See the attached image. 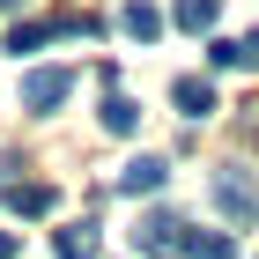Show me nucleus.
Masks as SVG:
<instances>
[{
    "label": "nucleus",
    "mask_w": 259,
    "mask_h": 259,
    "mask_svg": "<svg viewBox=\"0 0 259 259\" xmlns=\"http://www.w3.org/2000/svg\"><path fill=\"white\" fill-rule=\"evenodd\" d=\"M89 30H97L89 15H45V22H15L8 52H37V45H52V37H89Z\"/></svg>",
    "instance_id": "nucleus-1"
},
{
    "label": "nucleus",
    "mask_w": 259,
    "mask_h": 259,
    "mask_svg": "<svg viewBox=\"0 0 259 259\" xmlns=\"http://www.w3.org/2000/svg\"><path fill=\"white\" fill-rule=\"evenodd\" d=\"M67 89H74L67 67H37V74H22V111H60Z\"/></svg>",
    "instance_id": "nucleus-2"
},
{
    "label": "nucleus",
    "mask_w": 259,
    "mask_h": 259,
    "mask_svg": "<svg viewBox=\"0 0 259 259\" xmlns=\"http://www.w3.org/2000/svg\"><path fill=\"white\" fill-rule=\"evenodd\" d=\"M178 244H185V222H178V215H141V230H134V252L163 259V252H178Z\"/></svg>",
    "instance_id": "nucleus-3"
},
{
    "label": "nucleus",
    "mask_w": 259,
    "mask_h": 259,
    "mask_svg": "<svg viewBox=\"0 0 259 259\" xmlns=\"http://www.w3.org/2000/svg\"><path fill=\"white\" fill-rule=\"evenodd\" d=\"M170 97H178V111H185V119H207V111H215V81L178 74V81H170Z\"/></svg>",
    "instance_id": "nucleus-4"
},
{
    "label": "nucleus",
    "mask_w": 259,
    "mask_h": 259,
    "mask_svg": "<svg viewBox=\"0 0 259 259\" xmlns=\"http://www.w3.org/2000/svg\"><path fill=\"white\" fill-rule=\"evenodd\" d=\"M163 178H170L163 156H134V163L119 170V193H163Z\"/></svg>",
    "instance_id": "nucleus-5"
},
{
    "label": "nucleus",
    "mask_w": 259,
    "mask_h": 259,
    "mask_svg": "<svg viewBox=\"0 0 259 259\" xmlns=\"http://www.w3.org/2000/svg\"><path fill=\"white\" fill-rule=\"evenodd\" d=\"M8 207H15V215H52L60 193H52V185H8Z\"/></svg>",
    "instance_id": "nucleus-6"
},
{
    "label": "nucleus",
    "mask_w": 259,
    "mask_h": 259,
    "mask_svg": "<svg viewBox=\"0 0 259 259\" xmlns=\"http://www.w3.org/2000/svg\"><path fill=\"white\" fill-rule=\"evenodd\" d=\"M215 15H222V0H178V8H170V22H178V30H215Z\"/></svg>",
    "instance_id": "nucleus-7"
},
{
    "label": "nucleus",
    "mask_w": 259,
    "mask_h": 259,
    "mask_svg": "<svg viewBox=\"0 0 259 259\" xmlns=\"http://www.w3.org/2000/svg\"><path fill=\"white\" fill-rule=\"evenodd\" d=\"M126 37H134V45H148V37H163V15H156V8H148V0H126Z\"/></svg>",
    "instance_id": "nucleus-8"
},
{
    "label": "nucleus",
    "mask_w": 259,
    "mask_h": 259,
    "mask_svg": "<svg viewBox=\"0 0 259 259\" xmlns=\"http://www.w3.org/2000/svg\"><path fill=\"white\" fill-rule=\"evenodd\" d=\"M52 252H60V259H97V222H74V230H60V237H52Z\"/></svg>",
    "instance_id": "nucleus-9"
},
{
    "label": "nucleus",
    "mask_w": 259,
    "mask_h": 259,
    "mask_svg": "<svg viewBox=\"0 0 259 259\" xmlns=\"http://www.w3.org/2000/svg\"><path fill=\"white\" fill-rule=\"evenodd\" d=\"M185 259H237V244L230 237H215V230H185V244H178Z\"/></svg>",
    "instance_id": "nucleus-10"
},
{
    "label": "nucleus",
    "mask_w": 259,
    "mask_h": 259,
    "mask_svg": "<svg viewBox=\"0 0 259 259\" xmlns=\"http://www.w3.org/2000/svg\"><path fill=\"white\" fill-rule=\"evenodd\" d=\"M104 126H111V134H134V126H141L134 97H119V89H111V97H104Z\"/></svg>",
    "instance_id": "nucleus-11"
},
{
    "label": "nucleus",
    "mask_w": 259,
    "mask_h": 259,
    "mask_svg": "<svg viewBox=\"0 0 259 259\" xmlns=\"http://www.w3.org/2000/svg\"><path fill=\"white\" fill-rule=\"evenodd\" d=\"M215 200L230 207V215H252V193H244V178H237V170H222V178H215Z\"/></svg>",
    "instance_id": "nucleus-12"
},
{
    "label": "nucleus",
    "mask_w": 259,
    "mask_h": 259,
    "mask_svg": "<svg viewBox=\"0 0 259 259\" xmlns=\"http://www.w3.org/2000/svg\"><path fill=\"white\" fill-rule=\"evenodd\" d=\"M207 60H215V67H252V60H244V37H215Z\"/></svg>",
    "instance_id": "nucleus-13"
},
{
    "label": "nucleus",
    "mask_w": 259,
    "mask_h": 259,
    "mask_svg": "<svg viewBox=\"0 0 259 259\" xmlns=\"http://www.w3.org/2000/svg\"><path fill=\"white\" fill-rule=\"evenodd\" d=\"M0 259H15V230H0Z\"/></svg>",
    "instance_id": "nucleus-14"
}]
</instances>
